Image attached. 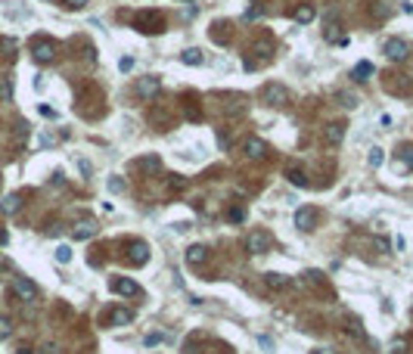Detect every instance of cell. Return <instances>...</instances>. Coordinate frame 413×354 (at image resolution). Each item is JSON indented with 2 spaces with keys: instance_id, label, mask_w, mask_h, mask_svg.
<instances>
[{
  "instance_id": "5bb4252c",
  "label": "cell",
  "mask_w": 413,
  "mask_h": 354,
  "mask_svg": "<svg viewBox=\"0 0 413 354\" xmlns=\"http://www.w3.org/2000/svg\"><path fill=\"white\" fill-rule=\"evenodd\" d=\"M314 224H317L314 208H298V212H295V227H298V230H314Z\"/></svg>"
},
{
  "instance_id": "d6a6232c",
  "label": "cell",
  "mask_w": 413,
  "mask_h": 354,
  "mask_svg": "<svg viewBox=\"0 0 413 354\" xmlns=\"http://www.w3.org/2000/svg\"><path fill=\"white\" fill-rule=\"evenodd\" d=\"M56 261L69 264V261H72V249H69V246H59V249H56Z\"/></svg>"
},
{
  "instance_id": "9a60e30c",
  "label": "cell",
  "mask_w": 413,
  "mask_h": 354,
  "mask_svg": "<svg viewBox=\"0 0 413 354\" xmlns=\"http://www.w3.org/2000/svg\"><path fill=\"white\" fill-rule=\"evenodd\" d=\"M134 320V311H128V308H112L109 311V323L112 326H128Z\"/></svg>"
},
{
  "instance_id": "d590c367",
  "label": "cell",
  "mask_w": 413,
  "mask_h": 354,
  "mask_svg": "<svg viewBox=\"0 0 413 354\" xmlns=\"http://www.w3.org/2000/svg\"><path fill=\"white\" fill-rule=\"evenodd\" d=\"M0 50H3L6 56H13V50H16V40H10V38H3L0 40Z\"/></svg>"
},
{
  "instance_id": "7c38bea8",
  "label": "cell",
  "mask_w": 413,
  "mask_h": 354,
  "mask_svg": "<svg viewBox=\"0 0 413 354\" xmlns=\"http://www.w3.org/2000/svg\"><path fill=\"white\" fill-rule=\"evenodd\" d=\"M323 140H326V146H339V143L345 140V121H330L323 128Z\"/></svg>"
},
{
  "instance_id": "8d00e7d4",
  "label": "cell",
  "mask_w": 413,
  "mask_h": 354,
  "mask_svg": "<svg viewBox=\"0 0 413 354\" xmlns=\"http://www.w3.org/2000/svg\"><path fill=\"white\" fill-rule=\"evenodd\" d=\"M124 190V180L121 177H112V180H109V193H121Z\"/></svg>"
},
{
  "instance_id": "ffe728a7",
  "label": "cell",
  "mask_w": 413,
  "mask_h": 354,
  "mask_svg": "<svg viewBox=\"0 0 413 354\" xmlns=\"http://www.w3.org/2000/svg\"><path fill=\"white\" fill-rule=\"evenodd\" d=\"M208 258V249L205 246H190L187 249V264H202Z\"/></svg>"
},
{
  "instance_id": "2e32d148",
  "label": "cell",
  "mask_w": 413,
  "mask_h": 354,
  "mask_svg": "<svg viewBox=\"0 0 413 354\" xmlns=\"http://www.w3.org/2000/svg\"><path fill=\"white\" fill-rule=\"evenodd\" d=\"M94 233H97V224L94 221H78V224H75V230H72L75 239H90Z\"/></svg>"
},
{
  "instance_id": "3957f363",
  "label": "cell",
  "mask_w": 413,
  "mask_h": 354,
  "mask_svg": "<svg viewBox=\"0 0 413 354\" xmlns=\"http://www.w3.org/2000/svg\"><path fill=\"white\" fill-rule=\"evenodd\" d=\"M31 53H35L38 62H53V59H56V40L35 38V40H31Z\"/></svg>"
},
{
  "instance_id": "9c48e42d",
  "label": "cell",
  "mask_w": 413,
  "mask_h": 354,
  "mask_svg": "<svg viewBox=\"0 0 413 354\" xmlns=\"http://www.w3.org/2000/svg\"><path fill=\"white\" fill-rule=\"evenodd\" d=\"M137 94H140V99H156L158 94H162V81H158L156 75H149V78H140Z\"/></svg>"
},
{
  "instance_id": "e0dca14e",
  "label": "cell",
  "mask_w": 413,
  "mask_h": 354,
  "mask_svg": "<svg viewBox=\"0 0 413 354\" xmlns=\"http://www.w3.org/2000/svg\"><path fill=\"white\" fill-rule=\"evenodd\" d=\"M345 330H348L354 339H367V333H364V326H360V320L354 317V314H345Z\"/></svg>"
},
{
  "instance_id": "d4e9b609",
  "label": "cell",
  "mask_w": 413,
  "mask_h": 354,
  "mask_svg": "<svg viewBox=\"0 0 413 354\" xmlns=\"http://www.w3.org/2000/svg\"><path fill=\"white\" fill-rule=\"evenodd\" d=\"M19 208H22V196H6L3 199V212L6 215H16Z\"/></svg>"
},
{
  "instance_id": "8fae6325",
  "label": "cell",
  "mask_w": 413,
  "mask_h": 354,
  "mask_svg": "<svg viewBox=\"0 0 413 354\" xmlns=\"http://www.w3.org/2000/svg\"><path fill=\"white\" fill-rule=\"evenodd\" d=\"M124 252H128L124 258H128L131 264H146V261H149V246H146V242H137V239H134V242H128V246H124Z\"/></svg>"
},
{
  "instance_id": "f6af8a7d",
  "label": "cell",
  "mask_w": 413,
  "mask_h": 354,
  "mask_svg": "<svg viewBox=\"0 0 413 354\" xmlns=\"http://www.w3.org/2000/svg\"><path fill=\"white\" fill-rule=\"evenodd\" d=\"M19 354H31V348H28V345H22V348H19Z\"/></svg>"
},
{
  "instance_id": "f1b7e54d",
  "label": "cell",
  "mask_w": 413,
  "mask_h": 354,
  "mask_svg": "<svg viewBox=\"0 0 413 354\" xmlns=\"http://www.w3.org/2000/svg\"><path fill=\"white\" fill-rule=\"evenodd\" d=\"M187 118H193V121H202V109L196 106V99L190 103V97H187Z\"/></svg>"
},
{
  "instance_id": "8992f818",
  "label": "cell",
  "mask_w": 413,
  "mask_h": 354,
  "mask_svg": "<svg viewBox=\"0 0 413 354\" xmlns=\"http://www.w3.org/2000/svg\"><path fill=\"white\" fill-rule=\"evenodd\" d=\"M109 289H112L115 295H124V298H134V295H140V286L128 280V276H112L109 280Z\"/></svg>"
},
{
  "instance_id": "4fadbf2b",
  "label": "cell",
  "mask_w": 413,
  "mask_h": 354,
  "mask_svg": "<svg viewBox=\"0 0 413 354\" xmlns=\"http://www.w3.org/2000/svg\"><path fill=\"white\" fill-rule=\"evenodd\" d=\"M264 286L271 292H286V289H292V280H289V276H283V274H274L271 271V274H264Z\"/></svg>"
},
{
  "instance_id": "277c9868",
  "label": "cell",
  "mask_w": 413,
  "mask_h": 354,
  "mask_svg": "<svg viewBox=\"0 0 413 354\" xmlns=\"http://www.w3.org/2000/svg\"><path fill=\"white\" fill-rule=\"evenodd\" d=\"M13 295L19 301H35L38 298V286L28 280V276H16L13 280Z\"/></svg>"
},
{
  "instance_id": "4316f807",
  "label": "cell",
  "mask_w": 413,
  "mask_h": 354,
  "mask_svg": "<svg viewBox=\"0 0 413 354\" xmlns=\"http://www.w3.org/2000/svg\"><path fill=\"white\" fill-rule=\"evenodd\" d=\"M227 221H230V224H239V221H246V208H242V205H233L230 212H227Z\"/></svg>"
},
{
  "instance_id": "4dcf8cb0",
  "label": "cell",
  "mask_w": 413,
  "mask_h": 354,
  "mask_svg": "<svg viewBox=\"0 0 413 354\" xmlns=\"http://www.w3.org/2000/svg\"><path fill=\"white\" fill-rule=\"evenodd\" d=\"M398 158H401L404 165H413V146H401L398 149Z\"/></svg>"
},
{
  "instance_id": "74e56055",
  "label": "cell",
  "mask_w": 413,
  "mask_h": 354,
  "mask_svg": "<svg viewBox=\"0 0 413 354\" xmlns=\"http://www.w3.org/2000/svg\"><path fill=\"white\" fill-rule=\"evenodd\" d=\"M392 351H394V354H407V342H404V339H394V342H392Z\"/></svg>"
},
{
  "instance_id": "b9f144b4",
  "label": "cell",
  "mask_w": 413,
  "mask_h": 354,
  "mask_svg": "<svg viewBox=\"0 0 413 354\" xmlns=\"http://www.w3.org/2000/svg\"><path fill=\"white\" fill-rule=\"evenodd\" d=\"M65 3H69V6H72V10H81V6H84V3H87V0H65Z\"/></svg>"
},
{
  "instance_id": "ac0fdd59",
  "label": "cell",
  "mask_w": 413,
  "mask_h": 354,
  "mask_svg": "<svg viewBox=\"0 0 413 354\" xmlns=\"http://www.w3.org/2000/svg\"><path fill=\"white\" fill-rule=\"evenodd\" d=\"M212 40H217V44H227V40H230V22L212 25Z\"/></svg>"
},
{
  "instance_id": "60d3db41",
  "label": "cell",
  "mask_w": 413,
  "mask_h": 354,
  "mask_svg": "<svg viewBox=\"0 0 413 354\" xmlns=\"http://www.w3.org/2000/svg\"><path fill=\"white\" fill-rule=\"evenodd\" d=\"M0 97H3V99H10V84H6V81L0 84Z\"/></svg>"
},
{
  "instance_id": "ba28073f",
  "label": "cell",
  "mask_w": 413,
  "mask_h": 354,
  "mask_svg": "<svg viewBox=\"0 0 413 354\" xmlns=\"http://www.w3.org/2000/svg\"><path fill=\"white\" fill-rule=\"evenodd\" d=\"M410 53V47H407V40H401V38H392V40H385V56L392 59V62H404Z\"/></svg>"
},
{
  "instance_id": "f546056e",
  "label": "cell",
  "mask_w": 413,
  "mask_h": 354,
  "mask_svg": "<svg viewBox=\"0 0 413 354\" xmlns=\"http://www.w3.org/2000/svg\"><path fill=\"white\" fill-rule=\"evenodd\" d=\"M13 335V323H10V317H0V342L3 339H10Z\"/></svg>"
},
{
  "instance_id": "6da1fadb",
  "label": "cell",
  "mask_w": 413,
  "mask_h": 354,
  "mask_svg": "<svg viewBox=\"0 0 413 354\" xmlns=\"http://www.w3.org/2000/svg\"><path fill=\"white\" fill-rule=\"evenodd\" d=\"M134 25H137V31H143V35H158V31H165V16L158 10H143V13H137Z\"/></svg>"
},
{
  "instance_id": "484cf974",
  "label": "cell",
  "mask_w": 413,
  "mask_h": 354,
  "mask_svg": "<svg viewBox=\"0 0 413 354\" xmlns=\"http://www.w3.org/2000/svg\"><path fill=\"white\" fill-rule=\"evenodd\" d=\"M180 59H183L187 65H202V50H196V47H193V50H187V53H183Z\"/></svg>"
},
{
  "instance_id": "30bf717a",
  "label": "cell",
  "mask_w": 413,
  "mask_h": 354,
  "mask_svg": "<svg viewBox=\"0 0 413 354\" xmlns=\"http://www.w3.org/2000/svg\"><path fill=\"white\" fill-rule=\"evenodd\" d=\"M242 153H246L252 162H261V158L267 156V143L261 140V137H246V143H242Z\"/></svg>"
},
{
  "instance_id": "ee69618b",
  "label": "cell",
  "mask_w": 413,
  "mask_h": 354,
  "mask_svg": "<svg viewBox=\"0 0 413 354\" xmlns=\"http://www.w3.org/2000/svg\"><path fill=\"white\" fill-rule=\"evenodd\" d=\"M311 354H335V351H333V348H314Z\"/></svg>"
},
{
  "instance_id": "52a82bcc",
  "label": "cell",
  "mask_w": 413,
  "mask_h": 354,
  "mask_svg": "<svg viewBox=\"0 0 413 354\" xmlns=\"http://www.w3.org/2000/svg\"><path fill=\"white\" fill-rule=\"evenodd\" d=\"M134 165H137V171H140L143 177H156L158 171H162V158H158L156 153H146V156H140V158H137V162H134Z\"/></svg>"
},
{
  "instance_id": "7402d4cb",
  "label": "cell",
  "mask_w": 413,
  "mask_h": 354,
  "mask_svg": "<svg viewBox=\"0 0 413 354\" xmlns=\"http://www.w3.org/2000/svg\"><path fill=\"white\" fill-rule=\"evenodd\" d=\"M286 177H289V180L295 183V187H308V174H305V171H301V168H298V165H292V168H289V171H286Z\"/></svg>"
},
{
  "instance_id": "83f0119b",
  "label": "cell",
  "mask_w": 413,
  "mask_h": 354,
  "mask_svg": "<svg viewBox=\"0 0 413 354\" xmlns=\"http://www.w3.org/2000/svg\"><path fill=\"white\" fill-rule=\"evenodd\" d=\"M370 13H373V19H385V16H389V3H382V0H376V3L370 6Z\"/></svg>"
},
{
  "instance_id": "e575fe53",
  "label": "cell",
  "mask_w": 413,
  "mask_h": 354,
  "mask_svg": "<svg viewBox=\"0 0 413 354\" xmlns=\"http://www.w3.org/2000/svg\"><path fill=\"white\" fill-rule=\"evenodd\" d=\"M339 99H342V106H345V109H354V106H357V99H354L351 94H345V90H339Z\"/></svg>"
},
{
  "instance_id": "cb8c5ba5",
  "label": "cell",
  "mask_w": 413,
  "mask_h": 354,
  "mask_svg": "<svg viewBox=\"0 0 413 354\" xmlns=\"http://www.w3.org/2000/svg\"><path fill=\"white\" fill-rule=\"evenodd\" d=\"M305 283L311 286V289H314V286H317V289H326V280H323V274H317V271H308V274H305Z\"/></svg>"
},
{
  "instance_id": "1f68e13d",
  "label": "cell",
  "mask_w": 413,
  "mask_h": 354,
  "mask_svg": "<svg viewBox=\"0 0 413 354\" xmlns=\"http://www.w3.org/2000/svg\"><path fill=\"white\" fill-rule=\"evenodd\" d=\"M382 158H385V156H382V149H379V146H373V149H370V165H373V168H379V165H382Z\"/></svg>"
},
{
  "instance_id": "ab89813d",
  "label": "cell",
  "mask_w": 413,
  "mask_h": 354,
  "mask_svg": "<svg viewBox=\"0 0 413 354\" xmlns=\"http://www.w3.org/2000/svg\"><path fill=\"white\" fill-rule=\"evenodd\" d=\"M131 65H134V59L124 56V59H121V72H131Z\"/></svg>"
},
{
  "instance_id": "7bdbcfd3",
  "label": "cell",
  "mask_w": 413,
  "mask_h": 354,
  "mask_svg": "<svg viewBox=\"0 0 413 354\" xmlns=\"http://www.w3.org/2000/svg\"><path fill=\"white\" fill-rule=\"evenodd\" d=\"M40 351H44V354H59V348H56V345H44Z\"/></svg>"
},
{
  "instance_id": "f35d334b",
  "label": "cell",
  "mask_w": 413,
  "mask_h": 354,
  "mask_svg": "<svg viewBox=\"0 0 413 354\" xmlns=\"http://www.w3.org/2000/svg\"><path fill=\"white\" fill-rule=\"evenodd\" d=\"M258 342H261V348H267V351H274V339H267V335H261V339H258Z\"/></svg>"
},
{
  "instance_id": "603a6c76",
  "label": "cell",
  "mask_w": 413,
  "mask_h": 354,
  "mask_svg": "<svg viewBox=\"0 0 413 354\" xmlns=\"http://www.w3.org/2000/svg\"><path fill=\"white\" fill-rule=\"evenodd\" d=\"M370 75H373V62H357V65H354V72H351V78L354 81H367Z\"/></svg>"
},
{
  "instance_id": "7a4b0ae2",
  "label": "cell",
  "mask_w": 413,
  "mask_h": 354,
  "mask_svg": "<svg viewBox=\"0 0 413 354\" xmlns=\"http://www.w3.org/2000/svg\"><path fill=\"white\" fill-rule=\"evenodd\" d=\"M261 99H264L267 106L280 109V106H286V103H289V87H283V84L271 81V84H264V87H261Z\"/></svg>"
},
{
  "instance_id": "836d02e7",
  "label": "cell",
  "mask_w": 413,
  "mask_h": 354,
  "mask_svg": "<svg viewBox=\"0 0 413 354\" xmlns=\"http://www.w3.org/2000/svg\"><path fill=\"white\" fill-rule=\"evenodd\" d=\"M153 121H156V124H162V131H165L171 118H168V112H162V109H156V112H153Z\"/></svg>"
},
{
  "instance_id": "5b68a950",
  "label": "cell",
  "mask_w": 413,
  "mask_h": 354,
  "mask_svg": "<svg viewBox=\"0 0 413 354\" xmlns=\"http://www.w3.org/2000/svg\"><path fill=\"white\" fill-rule=\"evenodd\" d=\"M246 249H249V255H264V252L271 249V236L264 230H252L249 239H246Z\"/></svg>"
},
{
  "instance_id": "44dd1931",
  "label": "cell",
  "mask_w": 413,
  "mask_h": 354,
  "mask_svg": "<svg viewBox=\"0 0 413 354\" xmlns=\"http://www.w3.org/2000/svg\"><path fill=\"white\" fill-rule=\"evenodd\" d=\"M292 19H295V22H301V25H305V22H311V19H314V6H311V3H301V6H295Z\"/></svg>"
},
{
  "instance_id": "d6986e66",
  "label": "cell",
  "mask_w": 413,
  "mask_h": 354,
  "mask_svg": "<svg viewBox=\"0 0 413 354\" xmlns=\"http://www.w3.org/2000/svg\"><path fill=\"white\" fill-rule=\"evenodd\" d=\"M165 190H168V193H180V190H187V177H180V174H168V177H165Z\"/></svg>"
}]
</instances>
